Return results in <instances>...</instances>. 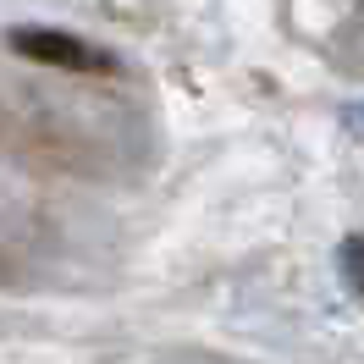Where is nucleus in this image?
<instances>
[{
    "mask_svg": "<svg viewBox=\"0 0 364 364\" xmlns=\"http://www.w3.org/2000/svg\"><path fill=\"white\" fill-rule=\"evenodd\" d=\"M11 50H17V55H28V61L72 67V72H100V67H111V55H105V50L83 45V39L61 33V28H17V33H11Z\"/></svg>",
    "mask_w": 364,
    "mask_h": 364,
    "instance_id": "nucleus-1",
    "label": "nucleus"
},
{
    "mask_svg": "<svg viewBox=\"0 0 364 364\" xmlns=\"http://www.w3.org/2000/svg\"><path fill=\"white\" fill-rule=\"evenodd\" d=\"M342 271H348V282L364 293V237H348V243H342Z\"/></svg>",
    "mask_w": 364,
    "mask_h": 364,
    "instance_id": "nucleus-2",
    "label": "nucleus"
},
{
    "mask_svg": "<svg viewBox=\"0 0 364 364\" xmlns=\"http://www.w3.org/2000/svg\"><path fill=\"white\" fill-rule=\"evenodd\" d=\"M359 122H364V111H359Z\"/></svg>",
    "mask_w": 364,
    "mask_h": 364,
    "instance_id": "nucleus-3",
    "label": "nucleus"
}]
</instances>
